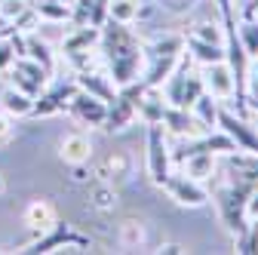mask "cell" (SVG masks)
I'll return each instance as SVG.
<instances>
[{
	"label": "cell",
	"instance_id": "obj_1",
	"mask_svg": "<svg viewBox=\"0 0 258 255\" xmlns=\"http://www.w3.org/2000/svg\"><path fill=\"white\" fill-rule=\"evenodd\" d=\"M105 55H108V65H111V77L117 86H126L139 80L142 71V61H145V46L139 43V37L129 31L126 22H114L108 19L102 25V37H99Z\"/></svg>",
	"mask_w": 258,
	"mask_h": 255
},
{
	"label": "cell",
	"instance_id": "obj_2",
	"mask_svg": "<svg viewBox=\"0 0 258 255\" xmlns=\"http://www.w3.org/2000/svg\"><path fill=\"white\" fill-rule=\"evenodd\" d=\"M10 80L19 92L31 95V99H37V95L46 89V80L49 74L37 65L34 58H28V55H16V61L10 65Z\"/></svg>",
	"mask_w": 258,
	"mask_h": 255
},
{
	"label": "cell",
	"instance_id": "obj_3",
	"mask_svg": "<svg viewBox=\"0 0 258 255\" xmlns=\"http://www.w3.org/2000/svg\"><path fill=\"white\" fill-rule=\"evenodd\" d=\"M169 148L163 139V126L160 123H148V175L154 184H163L169 178Z\"/></svg>",
	"mask_w": 258,
	"mask_h": 255
},
{
	"label": "cell",
	"instance_id": "obj_4",
	"mask_svg": "<svg viewBox=\"0 0 258 255\" xmlns=\"http://www.w3.org/2000/svg\"><path fill=\"white\" fill-rule=\"evenodd\" d=\"M215 126H221V133L228 136V139H234V145H237L240 151L258 157V133L246 123V117H240V114H234V111H224V108L218 105V120H215Z\"/></svg>",
	"mask_w": 258,
	"mask_h": 255
},
{
	"label": "cell",
	"instance_id": "obj_5",
	"mask_svg": "<svg viewBox=\"0 0 258 255\" xmlns=\"http://www.w3.org/2000/svg\"><path fill=\"white\" fill-rule=\"evenodd\" d=\"M68 243H74V246H89V240H86V237H80L77 231H71V225H61V221H52V225L46 228V234H43V237H37L34 243H28L22 252L43 255V252H52V249H58V246H68Z\"/></svg>",
	"mask_w": 258,
	"mask_h": 255
},
{
	"label": "cell",
	"instance_id": "obj_6",
	"mask_svg": "<svg viewBox=\"0 0 258 255\" xmlns=\"http://www.w3.org/2000/svg\"><path fill=\"white\" fill-rule=\"evenodd\" d=\"M77 92V80H58L52 89H43L37 99H34V108H31V117H49V114H58L68 108V102L74 99Z\"/></svg>",
	"mask_w": 258,
	"mask_h": 255
},
{
	"label": "cell",
	"instance_id": "obj_7",
	"mask_svg": "<svg viewBox=\"0 0 258 255\" xmlns=\"http://www.w3.org/2000/svg\"><path fill=\"white\" fill-rule=\"evenodd\" d=\"M160 187H166L169 197H172L175 203H181V206H203V203L209 200L206 187H200V181L187 178L184 172H181V175H172V172H169V178L160 184Z\"/></svg>",
	"mask_w": 258,
	"mask_h": 255
},
{
	"label": "cell",
	"instance_id": "obj_8",
	"mask_svg": "<svg viewBox=\"0 0 258 255\" xmlns=\"http://www.w3.org/2000/svg\"><path fill=\"white\" fill-rule=\"evenodd\" d=\"M68 111L80 123H86V126H102L105 123V114H108V102H102L99 95H89V92L77 89L74 99L68 102Z\"/></svg>",
	"mask_w": 258,
	"mask_h": 255
},
{
	"label": "cell",
	"instance_id": "obj_9",
	"mask_svg": "<svg viewBox=\"0 0 258 255\" xmlns=\"http://www.w3.org/2000/svg\"><path fill=\"white\" fill-rule=\"evenodd\" d=\"M203 89L215 99H234V74L228 68V61L203 65Z\"/></svg>",
	"mask_w": 258,
	"mask_h": 255
},
{
	"label": "cell",
	"instance_id": "obj_10",
	"mask_svg": "<svg viewBox=\"0 0 258 255\" xmlns=\"http://www.w3.org/2000/svg\"><path fill=\"white\" fill-rule=\"evenodd\" d=\"M99 37H102V28L80 25V28H74V34L64 37L61 49H64V55H68L74 65H83V52H89L92 43H99Z\"/></svg>",
	"mask_w": 258,
	"mask_h": 255
},
{
	"label": "cell",
	"instance_id": "obj_11",
	"mask_svg": "<svg viewBox=\"0 0 258 255\" xmlns=\"http://www.w3.org/2000/svg\"><path fill=\"white\" fill-rule=\"evenodd\" d=\"M166 126L169 133H175V136H197V117H190L187 114V108H175V105H166L163 108V120H160Z\"/></svg>",
	"mask_w": 258,
	"mask_h": 255
},
{
	"label": "cell",
	"instance_id": "obj_12",
	"mask_svg": "<svg viewBox=\"0 0 258 255\" xmlns=\"http://www.w3.org/2000/svg\"><path fill=\"white\" fill-rule=\"evenodd\" d=\"M61 160L68 163V166H77V163H89V154H92V142L86 139V136H80V133H74V136H68L61 142Z\"/></svg>",
	"mask_w": 258,
	"mask_h": 255
},
{
	"label": "cell",
	"instance_id": "obj_13",
	"mask_svg": "<svg viewBox=\"0 0 258 255\" xmlns=\"http://www.w3.org/2000/svg\"><path fill=\"white\" fill-rule=\"evenodd\" d=\"M148 58H151V68H148V74L142 77V83H145L148 89H157V86H163V80L172 74V68L178 65L181 55H148Z\"/></svg>",
	"mask_w": 258,
	"mask_h": 255
},
{
	"label": "cell",
	"instance_id": "obj_14",
	"mask_svg": "<svg viewBox=\"0 0 258 255\" xmlns=\"http://www.w3.org/2000/svg\"><path fill=\"white\" fill-rule=\"evenodd\" d=\"M184 46L190 49V58H197L200 65H212V61H224V43H209L200 37H184Z\"/></svg>",
	"mask_w": 258,
	"mask_h": 255
},
{
	"label": "cell",
	"instance_id": "obj_15",
	"mask_svg": "<svg viewBox=\"0 0 258 255\" xmlns=\"http://www.w3.org/2000/svg\"><path fill=\"white\" fill-rule=\"evenodd\" d=\"M22 49H25L28 58H34L49 77L55 74V55H52V49H49L46 40H40V37H28V40H22Z\"/></svg>",
	"mask_w": 258,
	"mask_h": 255
},
{
	"label": "cell",
	"instance_id": "obj_16",
	"mask_svg": "<svg viewBox=\"0 0 258 255\" xmlns=\"http://www.w3.org/2000/svg\"><path fill=\"white\" fill-rule=\"evenodd\" d=\"M0 105H4V114H10V117H31L34 99L19 92L16 86H10V89H4V95H0Z\"/></svg>",
	"mask_w": 258,
	"mask_h": 255
},
{
	"label": "cell",
	"instance_id": "obj_17",
	"mask_svg": "<svg viewBox=\"0 0 258 255\" xmlns=\"http://www.w3.org/2000/svg\"><path fill=\"white\" fill-rule=\"evenodd\" d=\"M77 89H83V92H89V95H99L102 102H111V99H114V86H111V80L102 77V74L80 71V74H77Z\"/></svg>",
	"mask_w": 258,
	"mask_h": 255
},
{
	"label": "cell",
	"instance_id": "obj_18",
	"mask_svg": "<svg viewBox=\"0 0 258 255\" xmlns=\"http://www.w3.org/2000/svg\"><path fill=\"white\" fill-rule=\"evenodd\" d=\"M52 221H55V212H52V206L46 200H34L25 209V225L34 228V231H46Z\"/></svg>",
	"mask_w": 258,
	"mask_h": 255
},
{
	"label": "cell",
	"instance_id": "obj_19",
	"mask_svg": "<svg viewBox=\"0 0 258 255\" xmlns=\"http://www.w3.org/2000/svg\"><path fill=\"white\" fill-rule=\"evenodd\" d=\"M190 108H194V117H197L200 126H215V120H218V99H215V95H209L203 89Z\"/></svg>",
	"mask_w": 258,
	"mask_h": 255
},
{
	"label": "cell",
	"instance_id": "obj_20",
	"mask_svg": "<svg viewBox=\"0 0 258 255\" xmlns=\"http://www.w3.org/2000/svg\"><path fill=\"white\" fill-rule=\"evenodd\" d=\"M34 16L40 19H49V22H64L71 19V7L64 4V0H34Z\"/></svg>",
	"mask_w": 258,
	"mask_h": 255
},
{
	"label": "cell",
	"instance_id": "obj_21",
	"mask_svg": "<svg viewBox=\"0 0 258 255\" xmlns=\"http://www.w3.org/2000/svg\"><path fill=\"white\" fill-rule=\"evenodd\" d=\"M181 166H184V175H187V178L200 181V178L212 175V154H206V151H200V154H190L187 160H181Z\"/></svg>",
	"mask_w": 258,
	"mask_h": 255
},
{
	"label": "cell",
	"instance_id": "obj_22",
	"mask_svg": "<svg viewBox=\"0 0 258 255\" xmlns=\"http://www.w3.org/2000/svg\"><path fill=\"white\" fill-rule=\"evenodd\" d=\"M163 108H166V102L160 95H154L151 89H145V95L139 99V111H142L145 123H160L163 120Z\"/></svg>",
	"mask_w": 258,
	"mask_h": 255
},
{
	"label": "cell",
	"instance_id": "obj_23",
	"mask_svg": "<svg viewBox=\"0 0 258 255\" xmlns=\"http://www.w3.org/2000/svg\"><path fill=\"white\" fill-rule=\"evenodd\" d=\"M184 49V37L181 34H166V37H157L151 46H145L148 55H181Z\"/></svg>",
	"mask_w": 258,
	"mask_h": 255
},
{
	"label": "cell",
	"instance_id": "obj_24",
	"mask_svg": "<svg viewBox=\"0 0 258 255\" xmlns=\"http://www.w3.org/2000/svg\"><path fill=\"white\" fill-rule=\"evenodd\" d=\"M237 37H240L246 55H249V58H252V55L258 58V19H246V22L237 28Z\"/></svg>",
	"mask_w": 258,
	"mask_h": 255
},
{
	"label": "cell",
	"instance_id": "obj_25",
	"mask_svg": "<svg viewBox=\"0 0 258 255\" xmlns=\"http://www.w3.org/2000/svg\"><path fill=\"white\" fill-rule=\"evenodd\" d=\"M108 19L129 25L133 19H139V4L136 0H108Z\"/></svg>",
	"mask_w": 258,
	"mask_h": 255
},
{
	"label": "cell",
	"instance_id": "obj_26",
	"mask_svg": "<svg viewBox=\"0 0 258 255\" xmlns=\"http://www.w3.org/2000/svg\"><path fill=\"white\" fill-rule=\"evenodd\" d=\"M16 55H25V49H22V40H19V37L0 43V74L10 71V65L16 61Z\"/></svg>",
	"mask_w": 258,
	"mask_h": 255
},
{
	"label": "cell",
	"instance_id": "obj_27",
	"mask_svg": "<svg viewBox=\"0 0 258 255\" xmlns=\"http://www.w3.org/2000/svg\"><path fill=\"white\" fill-rule=\"evenodd\" d=\"M25 10H28L25 0H0V16H4L7 22H16Z\"/></svg>",
	"mask_w": 258,
	"mask_h": 255
},
{
	"label": "cell",
	"instance_id": "obj_28",
	"mask_svg": "<svg viewBox=\"0 0 258 255\" xmlns=\"http://www.w3.org/2000/svg\"><path fill=\"white\" fill-rule=\"evenodd\" d=\"M194 37L209 40V43H224V28H218V25H200L197 31H194Z\"/></svg>",
	"mask_w": 258,
	"mask_h": 255
},
{
	"label": "cell",
	"instance_id": "obj_29",
	"mask_svg": "<svg viewBox=\"0 0 258 255\" xmlns=\"http://www.w3.org/2000/svg\"><path fill=\"white\" fill-rule=\"evenodd\" d=\"M105 22H108V0H95L92 16H89V25H92V28H102Z\"/></svg>",
	"mask_w": 258,
	"mask_h": 255
},
{
	"label": "cell",
	"instance_id": "obj_30",
	"mask_svg": "<svg viewBox=\"0 0 258 255\" xmlns=\"http://www.w3.org/2000/svg\"><path fill=\"white\" fill-rule=\"evenodd\" d=\"M246 99L258 102V65L246 71Z\"/></svg>",
	"mask_w": 258,
	"mask_h": 255
},
{
	"label": "cell",
	"instance_id": "obj_31",
	"mask_svg": "<svg viewBox=\"0 0 258 255\" xmlns=\"http://www.w3.org/2000/svg\"><path fill=\"white\" fill-rule=\"evenodd\" d=\"M13 139V120L10 114H0V145H7Z\"/></svg>",
	"mask_w": 258,
	"mask_h": 255
},
{
	"label": "cell",
	"instance_id": "obj_32",
	"mask_svg": "<svg viewBox=\"0 0 258 255\" xmlns=\"http://www.w3.org/2000/svg\"><path fill=\"white\" fill-rule=\"evenodd\" d=\"M246 215H252V218H258V187L249 194V200H246Z\"/></svg>",
	"mask_w": 258,
	"mask_h": 255
},
{
	"label": "cell",
	"instance_id": "obj_33",
	"mask_svg": "<svg viewBox=\"0 0 258 255\" xmlns=\"http://www.w3.org/2000/svg\"><path fill=\"white\" fill-rule=\"evenodd\" d=\"M163 252H169V255H175V252H181V246H175V243H169V246H163Z\"/></svg>",
	"mask_w": 258,
	"mask_h": 255
},
{
	"label": "cell",
	"instance_id": "obj_34",
	"mask_svg": "<svg viewBox=\"0 0 258 255\" xmlns=\"http://www.w3.org/2000/svg\"><path fill=\"white\" fill-rule=\"evenodd\" d=\"M7 28H10V22H7L4 16H0V34H4V31H7Z\"/></svg>",
	"mask_w": 258,
	"mask_h": 255
},
{
	"label": "cell",
	"instance_id": "obj_35",
	"mask_svg": "<svg viewBox=\"0 0 258 255\" xmlns=\"http://www.w3.org/2000/svg\"><path fill=\"white\" fill-rule=\"evenodd\" d=\"M0 194H4V178H0Z\"/></svg>",
	"mask_w": 258,
	"mask_h": 255
},
{
	"label": "cell",
	"instance_id": "obj_36",
	"mask_svg": "<svg viewBox=\"0 0 258 255\" xmlns=\"http://www.w3.org/2000/svg\"><path fill=\"white\" fill-rule=\"evenodd\" d=\"M187 4H194V0H187Z\"/></svg>",
	"mask_w": 258,
	"mask_h": 255
},
{
	"label": "cell",
	"instance_id": "obj_37",
	"mask_svg": "<svg viewBox=\"0 0 258 255\" xmlns=\"http://www.w3.org/2000/svg\"><path fill=\"white\" fill-rule=\"evenodd\" d=\"M255 19H258V13H255Z\"/></svg>",
	"mask_w": 258,
	"mask_h": 255
}]
</instances>
